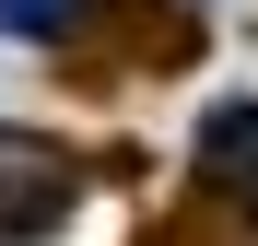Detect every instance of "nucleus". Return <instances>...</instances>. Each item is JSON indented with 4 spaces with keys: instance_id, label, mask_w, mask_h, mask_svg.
I'll return each mask as SVG.
<instances>
[{
    "instance_id": "obj_1",
    "label": "nucleus",
    "mask_w": 258,
    "mask_h": 246,
    "mask_svg": "<svg viewBox=\"0 0 258 246\" xmlns=\"http://www.w3.org/2000/svg\"><path fill=\"white\" fill-rule=\"evenodd\" d=\"M200 164L258 199V106H223V117H211V129H200Z\"/></svg>"
},
{
    "instance_id": "obj_2",
    "label": "nucleus",
    "mask_w": 258,
    "mask_h": 246,
    "mask_svg": "<svg viewBox=\"0 0 258 246\" xmlns=\"http://www.w3.org/2000/svg\"><path fill=\"white\" fill-rule=\"evenodd\" d=\"M82 0H0V35H71Z\"/></svg>"
}]
</instances>
